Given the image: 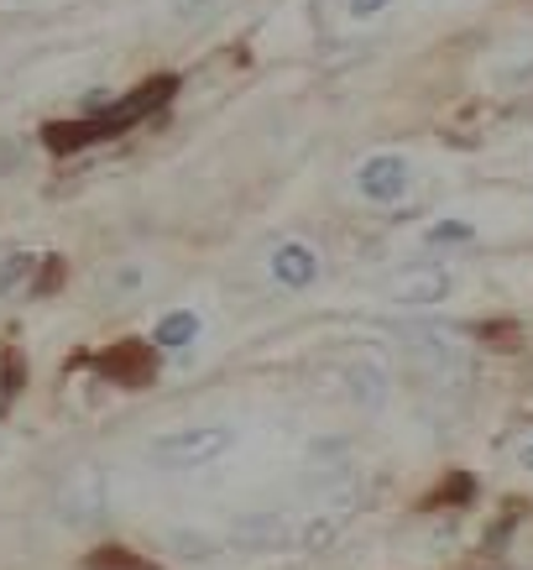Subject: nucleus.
I'll list each match as a JSON object with an SVG mask.
<instances>
[{
	"mask_svg": "<svg viewBox=\"0 0 533 570\" xmlns=\"http://www.w3.org/2000/svg\"><path fill=\"white\" fill-rule=\"evenodd\" d=\"M517 461H523V471H533V445H523V450H517Z\"/></svg>",
	"mask_w": 533,
	"mask_h": 570,
	"instance_id": "19",
	"label": "nucleus"
},
{
	"mask_svg": "<svg viewBox=\"0 0 533 570\" xmlns=\"http://www.w3.org/2000/svg\"><path fill=\"white\" fill-rule=\"evenodd\" d=\"M450 294H455V277L440 273V267L403 273L393 288H387V298H393V304H403V309H430V304H445Z\"/></svg>",
	"mask_w": 533,
	"mask_h": 570,
	"instance_id": "6",
	"label": "nucleus"
},
{
	"mask_svg": "<svg viewBox=\"0 0 533 570\" xmlns=\"http://www.w3.org/2000/svg\"><path fill=\"white\" fill-rule=\"evenodd\" d=\"M230 539H236V544H246V550H261V544H283V539H288V523L273 519V513H261V519L236 523V529H230Z\"/></svg>",
	"mask_w": 533,
	"mask_h": 570,
	"instance_id": "12",
	"label": "nucleus"
},
{
	"mask_svg": "<svg viewBox=\"0 0 533 570\" xmlns=\"http://www.w3.org/2000/svg\"><path fill=\"white\" fill-rule=\"evenodd\" d=\"M408 351L424 366H434V372H455V366H461V351H455V341H450V335H440V330H413V335H408Z\"/></svg>",
	"mask_w": 533,
	"mask_h": 570,
	"instance_id": "8",
	"label": "nucleus"
},
{
	"mask_svg": "<svg viewBox=\"0 0 533 570\" xmlns=\"http://www.w3.org/2000/svg\"><path fill=\"white\" fill-rule=\"evenodd\" d=\"M471 236H476V230H471L465 220H445V225H434L424 242H430V246H455V242H471Z\"/></svg>",
	"mask_w": 533,
	"mask_h": 570,
	"instance_id": "15",
	"label": "nucleus"
},
{
	"mask_svg": "<svg viewBox=\"0 0 533 570\" xmlns=\"http://www.w3.org/2000/svg\"><path fill=\"white\" fill-rule=\"evenodd\" d=\"M267 273L283 283V288H314L319 283V273H325V262H319V252H314L309 242H277L273 257H267Z\"/></svg>",
	"mask_w": 533,
	"mask_h": 570,
	"instance_id": "5",
	"label": "nucleus"
},
{
	"mask_svg": "<svg viewBox=\"0 0 533 570\" xmlns=\"http://www.w3.org/2000/svg\"><path fill=\"white\" fill-rule=\"evenodd\" d=\"M168 544L189 550V560H209L215 554V539H205V534H168Z\"/></svg>",
	"mask_w": 533,
	"mask_h": 570,
	"instance_id": "16",
	"label": "nucleus"
},
{
	"mask_svg": "<svg viewBox=\"0 0 533 570\" xmlns=\"http://www.w3.org/2000/svg\"><path fill=\"white\" fill-rule=\"evenodd\" d=\"M178 95V73H157L147 85H137L131 95H116V100L95 110V116H79V121H52L42 126V141L48 153H79V147H95V141H110V137H126L131 126H141L147 116H157L162 105Z\"/></svg>",
	"mask_w": 533,
	"mask_h": 570,
	"instance_id": "1",
	"label": "nucleus"
},
{
	"mask_svg": "<svg viewBox=\"0 0 533 570\" xmlns=\"http://www.w3.org/2000/svg\"><path fill=\"white\" fill-rule=\"evenodd\" d=\"M220 0H172V17L178 21H194V17H205V11H215Z\"/></svg>",
	"mask_w": 533,
	"mask_h": 570,
	"instance_id": "17",
	"label": "nucleus"
},
{
	"mask_svg": "<svg viewBox=\"0 0 533 570\" xmlns=\"http://www.w3.org/2000/svg\"><path fill=\"white\" fill-rule=\"evenodd\" d=\"M110 382H121V387H147V382L157 377V346H147V341H121V346H110L95 362Z\"/></svg>",
	"mask_w": 533,
	"mask_h": 570,
	"instance_id": "4",
	"label": "nucleus"
},
{
	"mask_svg": "<svg viewBox=\"0 0 533 570\" xmlns=\"http://www.w3.org/2000/svg\"><path fill=\"white\" fill-rule=\"evenodd\" d=\"M345 382H351V397H356L362 409H382V403H387V372H382V366L356 362L345 372Z\"/></svg>",
	"mask_w": 533,
	"mask_h": 570,
	"instance_id": "10",
	"label": "nucleus"
},
{
	"mask_svg": "<svg viewBox=\"0 0 533 570\" xmlns=\"http://www.w3.org/2000/svg\"><path fill=\"white\" fill-rule=\"evenodd\" d=\"M194 335H199V314L194 309H172L157 320V335H152V346L157 351H184L194 346Z\"/></svg>",
	"mask_w": 533,
	"mask_h": 570,
	"instance_id": "9",
	"label": "nucleus"
},
{
	"mask_svg": "<svg viewBox=\"0 0 533 570\" xmlns=\"http://www.w3.org/2000/svg\"><path fill=\"white\" fill-rule=\"evenodd\" d=\"M85 566L89 570H157L152 560H141L137 550H121V544H105V550H95Z\"/></svg>",
	"mask_w": 533,
	"mask_h": 570,
	"instance_id": "14",
	"label": "nucleus"
},
{
	"mask_svg": "<svg viewBox=\"0 0 533 570\" xmlns=\"http://www.w3.org/2000/svg\"><path fill=\"white\" fill-rule=\"evenodd\" d=\"M408 189H413V168L403 153H377L356 168V194L372 199V205H397Z\"/></svg>",
	"mask_w": 533,
	"mask_h": 570,
	"instance_id": "3",
	"label": "nucleus"
},
{
	"mask_svg": "<svg viewBox=\"0 0 533 570\" xmlns=\"http://www.w3.org/2000/svg\"><path fill=\"white\" fill-rule=\"evenodd\" d=\"M236 445V430L230 424H194V430H168L152 440V461L172 471H189V466H209L220 461L225 450Z\"/></svg>",
	"mask_w": 533,
	"mask_h": 570,
	"instance_id": "2",
	"label": "nucleus"
},
{
	"mask_svg": "<svg viewBox=\"0 0 533 570\" xmlns=\"http://www.w3.org/2000/svg\"><path fill=\"white\" fill-rule=\"evenodd\" d=\"M37 267H42V257H32V252H17V257H6V262H0V298H6V294H17V288H27Z\"/></svg>",
	"mask_w": 533,
	"mask_h": 570,
	"instance_id": "13",
	"label": "nucleus"
},
{
	"mask_svg": "<svg viewBox=\"0 0 533 570\" xmlns=\"http://www.w3.org/2000/svg\"><path fill=\"white\" fill-rule=\"evenodd\" d=\"M387 6H393V0H351V17H356V21H372L377 11H387Z\"/></svg>",
	"mask_w": 533,
	"mask_h": 570,
	"instance_id": "18",
	"label": "nucleus"
},
{
	"mask_svg": "<svg viewBox=\"0 0 533 570\" xmlns=\"http://www.w3.org/2000/svg\"><path fill=\"white\" fill-rule=\"evenodd\" d=\"M21 382H27V362L11 341H0V419L11 414V403L21 397Z\"/></svg>",
	"mask_w": 533,
	"mask_h": 570,
	"instance_id": "11",
	"label": "nucleus"
},
{
	"mask_svg": "<svg viewBox=\"0 0 533 570\" xmlns=\"http://www.w3.org/2000/svg\"><path fill=\"white\" fill-rule=\"evenodd\" d=\"M58 508H63V519H100L105 513V476L100 471H79V476L63 487Z\"/></svg>",
	"mask_w": 533,
	"mask_h": 570,
	"instance_id": "7",
	"label": "nucleus"
}]
</instances>
